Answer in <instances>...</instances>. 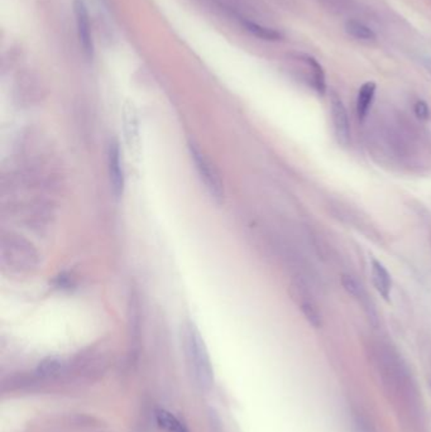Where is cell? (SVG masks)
<instances>
[{"label": "cell", "mask_w": 431, "mask_h": 432, "mask_svg": "<svg viewBox=\"0 0 431 432\" xmlns=\"http://www.w3.org/2000/svg\"><path fill=\"white\" fill-rule=\"evenodd\" d=\"M375 360L386 391L391 394L395 405L401 410L412 427L423 424V410L418 387L411 371L392 345L379 341L373 349Z\"/></svg>", "instance_id": "6da1fadb"}, {"label": "cell", "mask_w": 431, "mask_h": 432, "mask_svg": "<svg viewBox=\"0 0 431 432\" xmlns=\"http://www.w3.org/2000/svg\"><path fill=\"white\" fill-rule=\"evenodd\" d=\"M0 265L9 277H29L40 267V253L26 238L7 231L0 238Z\"/></svg>", "instance_id": "7a4b0ae2"}, {"label": "cell", "mask_w": 431, "mask_h": 432, "mask_svg": "<svg viewBox=\"0 0 431 432\" xmlns=\"http://www.w3.org/2000/svg\"><path fill=\"white\" fill-rule=\"evenodd\" d=\"M182 337L186 359L196 385L202 391L209 392L214 387V369L202 334L192 321H188L183 325Z\"/></svg>", "instance_id": "3957f363"}, {"label": "cell", "mask_w": 431, "mask_h": 432, "mask_svg": "<svg viewBox=\"0 0 431 432\" xmlns=\"http://www.w3.org/2000/svg\"><path fill=\"white\" fill-rule=\"evenodd\" d=\"M189 149L191 160L204 187L216 203H222L224 199V186L219 171L196 144L190 143Z\"/></svg>", "instance_id": "277c9868"}, {"label": "cell", "mask_w": 431, "mask_h": 432, "mask_svg": "<svg viewBox=\"0 0 431 432\" xmlns=\"http://www.w3.org/2000/svg\"><path fill=\"white\" fill-rule=\"evenodd\" d=\"M291 296L295 300L309 324L317 329L322 327L323 316L309 287L301 281H296L291 286Z\"/></svg>", "instance_id": "5b68a950"}, {"label": "cell", "mask_w": 431, "mask_h": 432, "mask_svg": "<svg viewBox=\"0 0 431 432\" xmlns=\"http://www.w3.org/2000/svg\"><path fill=\"white\" fill-rule=\"evenodd\" d=\"M74 15L76 32H77V38H79L82 54L88 60H93L95 54L94 40H93V32H91V26H90L88 8L82 0H75Z\"/></svg>", "instance_id": "8992f818"}, {"label": "cell", "mask_w": 431, "mask_h": 432, "mask_svg": "<svg viewBox=\"0 0 431 432\" xmlns=\"http://www.w3.org/2000/svg\"><path fill=\"white\" fill-rule=\"evenodd\" d=\"M331 114L337 142L342 147H348L351 144L349 116L342 98L334 91L331 93Z\"/></svg>", "instance_id": "52a82bcc"}, {"label": "cell", "mask_w": 431, "mask_h": 432, "mask_svg": "<svg viewBox=\"0 0 431 432\" xmlns=\"http://www.w3.org/2000/svg\"><path fill=\"white\" fill-rule=\"evenodd\" d=\"M109 178L112 189L116 197H121L124 192V169L121 162V152L119 143L112 141L108 147Z\"/></svg>", "instance_id": "ba28073f"}, {"label": "cell", "mask_w": 431, "mask_h": 432, "mask_svg": "<svg viewBox=\"0 0 431 432\" xmlns=\"http://www.w3.org/2000/svg\"><path fill=\"white\" fill-rule=\"evenodd\" d=\"M123 130L124 138L128 146V149L133 155H138L139 144H141V135H139V122L138 114L133 105V102H126L123 108Z\"/></svg>", "instance_id": "9c48e42d"}, {"label": "cell", "mask_w": 431, "mask_h": 432, "mask_svg": "<svg viewBox=\"0 0 431 432\" xmlns=\"http://www.w3.org/2000/svg\"><path fill=\"white\" fill-rule=\"evenodd\" d=\"M342 284H343L344 290L347 291L351 296L356 298L359 304H362L363 310L365 311L367 316L370 318L371 324L373 326L378 325L377 311L375 309V306L371 302L370 298L367 296L365 291L361 284H358L356 278L351 277L349 275H343L342 276Z\"/></svg>", "instance_id": "30bf717a"}, {"label": "cell", "mask_w": 431, "mask_h": 432, "mask_svg": "<svg viewBox=\"0 0 431 432\" xmlns=\"http://www.w3.org/2000/svg\"><path fill=\"white\" fill-rule=\"evenodd\" d=\"M68 371H70V367L65 359L60 358V357H48L40 362L36 373L43 382H46V380L61 378Z\"/></svg>", "instance_id": "8fae6325"}, {"label": "cell", "mask_w": 431, "mask_h": 432, "mask_svg": "<svg viewBox=\"0 0 431 432\" xmlns=\"http://www.w3.org/2000/svg\"><path fill=\"white\" fill-rule=\"evenodd\" d=\"M372 281L382 298L388 301L391 293L392 279L391 275L386 270L384 264L377 259H372L371 264Z\"/></svg>", "instance_id": "7c38bea8"}, {"label": "cell", "mask_w": 431, "mask_h": 432, "mask_svg": "<svg viewBox=\"0 0 431 432\" xmlns=\"http://www.w3.org/2000/svg\"><path fill=\"white\" fill-rule=\"evenodd\" d=\"M40 382H43V380L37 376V373H33V374L20 373L13 377L4 379L3 385H1V389L4 392L26 391V389H32L36 385H40Z\"/></svg>", "instance_id": "4fadbf2b"}, {"label": "cell", "mask_w": 431, "mask_h": 432, "mask_svg": "<svg viewBox=\"0 0 431 432\" xmlns=\"http://www.w3.org/2000/svg\"><path fill=\"white\" fill-rule=\"evenodd\" d=\"M377 86L373 82H364L359 88L357 96V115L361 122H364L368 116V113L372 108V104L375 102Z\"/></svg>", "instance_id": "5bb4252c"}, {"label": "cell", "mask_w": 431, "mask_h": 432, "mask_svg": "<svg viewBox=\"0 0 431 432\" xmlns=\"http://www.w3.org/2000/svg\"><path fill=\"white\" fill-rule=\"evenodd\" d=\"M301 60L305 62V65L310 70L311 72V86L317 91L319 95H325L326 93V77L323 66L319 63L317 60L311 57L309 54L301 56Z\"/></svg>", "instance_id": "9a60e30c"}, {"label": "cell", "mask_w": 431, "mask_h": 432, "mask_svg": "<svg viewBox=\"0 0 431 432\" xmlns=\"http://www.w3.org/2000/svg\"><path fill=\"white\" fill-rule=\"evenodd\" d=\"M241 23L248 33L252 34L258 40L267 42H277L282 40V34L280 33L275 28L266 27V26L250 21V20H242Z\"/></svg>", "instance_id": "2e32d148"}, {"label": "cell", "mask_w": 431, "mask_h": 432, "mask_svg": "<svg viewBox=\"0 0 431 432\" xmlns=\"http://www.w3.org/2000/svg\"><path fill=\"white\" fill-rule=\"evenodd\" d=\"M156 422L166 432H190L189 429L183 425L180 419L171 412L163 408L156 410Z\"/></svg>", "instance_id": "e0dca14e"}, {"label": "cell", "mask_w": 431, "mask_h": 432, "mask_svg": "<svg viewBox=\"0 0 431 432\" xmlns=\"http://www.w3.org/2000/svg\"><path fill=\"white\" fill-rule=\"evenodd\" d=\"M344 29L347 33L358 41L373 42L377 38V36L373 32L372 28L364 24L363 22L357 21V20H349L345 22Z\"/></svg>", "instance_id": "ac0fdd59"}, {"label": "cell", "mask_w": 431, "mask_h": 432, "mask_svg": "<svg viewBox=\"0 0 431 432\" xmlns=\"http://www.w3.org/2000/svg\"><path fill=\"white\" fill-rule=\"evenodd\" d=\"M353 421H354V426H356V431L357 432H376V429L372 424L371 419H368V416L361 410L353 411Z\"/></svg>", "instance_id": "d6986e66"}, {"label": "cell", "mask_w": 431, "mask_h": 432, "mask_svg": "<svg viewBox=\"0 0 431 432\" xmlns=\"http://www.w3.org/2000/svg\"><path fill=\"white\" fill-rule=\"evenodd\" d=\"M414 111L420 121H426L430 116V109L424 100H418L414 105Z\"/></svg>", "instance_id": "ffe728a7"}, {"label": "cell", "mask_w": 431, "mask_h": 432, "mask_svg": "<svg viewBox=\"0 0 431 432\" xmlns=\"http://www.w3.org/2000/svg\"><path fill=\"white\" fill-rule=\"evenodd\" d=\"M208 416H209V425L211 432H224L222 419L219 417V415L216 413V410L210 408Z\"/></svg>", "instance_id": "44dd1931"}, {"label": "cell", "mask_w": 431, "mask_h": 432, "mask_svg": "<svg viewBox=\"0 0 431 432\" xmlns=\"http://www.w3.org/2000/svg\"><path fill=\"white\" fill-rule=\"evenodd\" d=\"M424 66L428 70V72L431 75V57L430 59H425Z\"/></svg>", "instance_id": "7402d4cb"}]
</instances>
